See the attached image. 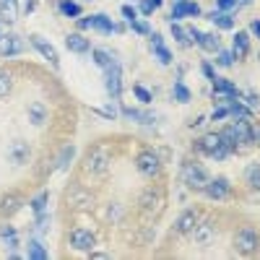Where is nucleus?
I'll return each mask as SVG.
<instances>
[{
  "label": "nucleus",
  "instance_id": "nucleus-28",
  "mask_svg": "<svg viewBox=\"0 0 260 260\" xmlns=\"http://www.w3.org/2000/svg\"><path fill=\"white\" fill-rule=\"evenodd\" d=\"M60 11L68 16V18H76V16H81V8L76 6V3H68V0H62L60 3Z\"/></svg>",
  "mask_w": 260,
  "mask_h": 260
},
{
  "label": "nucleus",
  "instance_id": "nucleus-36",
  "mask_svg": "<svg viewBox=\"0 0 260 260\" xmlns=\"http://www.w3.org/2000/svg\"><path fill=\"white\" fill-rule=\"evenodd\" d=\"M240 6V0H219V11H232Z\"/></svg>",
  "mask_w": 260,
  "mask_h": 260
},
{
  "label": "nucleus",
  "instance_id": "nucleus-40",
  "mask_svg": "<svg viewBox=\"0 0 260 260\" xmlns=\"http://www.w3.org/2000/svg\"><path fill=\"white\" fill-rule=\"evenodd\" d=\"M122 16H125V18L130 21V24H133V21H136V11L130 8V6H125V8H122Z\"/></svg>",
  "mask_w": 260,
  "mask_h": 260
},
{
  "label": "nucleus",
  "instance_id": "nucleus-5",
  "mask_svg": "<svg viewBox=\"0 0 260 260\" xmlns=\"http://www.w3.org/2000/svg\"><path fill=\"white\" fill-rule=\"evenodd\" d=\"M6 154H8V161L16 164V167H18V164H26V159H29V146H26L24 141H11Z\"/></svg>",
  "mask_w": 260,
  "mask_h": 260
},
{
  "label": "nucleus",
  "instance_id": "nucleus-35",
  "mask_svg": "<svg viewBox=\"0 0 260 260\" xmlns=\"http://www.w3.org/2000/svg\"><path fill=\"white\" fill-rule=\"evenodd\" d=\"M234 62V52H219V65H224V68H229V65Z\"/></svg>",
  "mask_w": 260,
  "mask_h": 260
},
{
  "label": "nucleus",
  "instance_id": "nucleus-1",
  "mask_svg": "<svg viewBox=\"0 0 260 260\" xmlns=\"http://www.w3.org/2000/svg\"><path fill=\"white\" fill-rule=\"evenodd\" d=\"M182 182L192 190H203L208 185V175H206V169L198 167V164H185L182 167Z\"/></svg>",
  "mask_w": 260,
  "mask_h": 260
},
{
  "label": "nucleus",
  "instance_id": "nucleus-41",
  "mask_svg": "<svg viewBox=\"0 0 260 260\" xmlns=\"http://www.w3.org/2000/svg\"><path fill=\"white\" fill-rule=\"evenodd\" d=\"M226 115H229V110H226V107H221V110L213 112V120H221V117H226Z\"/></svg>",
  "mask_w": 260,
  "mask_h": 260
},
{
  "label": "nucleus",
  "instance_id": "nucleus-45",
  "mask_svg": "<svg viewBox=\"0 0 260 260\" xmlns=\"http://www.w3.org/2000/svg\"><path fill=\"white\" fill-rule=\"evenodd\" d=\"M151 3H154V6H161V0H151Z\"/></svg>",
  "mask_w": 260,
  "mask_h": 260
},
{
  "label": "nucleus",
  "instance_id": "nucleus-31",
  "mask_svg": "<svg viewBox=\"0 0 260 260\" xmlns=\"http://www.w3.org/2000/svg\"><path fill=\"white\" fill-rule=\"evenodd\" d=\"M94 60H96L99 65H104V68H110V65L115 62V60H112L110 55H107L104 50H94Z\"/></svg>",
  "mask_w": 260,
  "mask_h": 260
},
{
  "label": "nucleus",
  "instance_id": "nucleus-18",
  "mask_svg": "<svg viewBox=\"0 0 260 260\" xmlns=\"http://www.w3.org/2000/svg\"><path fill=\"white\" fill-rule=\"evenodd\" d=\"M195 229V211H185L180 219H177V232L180 234H187Z\"/></svg>",
  "mask_w": 260,
  "mask_h": 260
},
{
  "label": "nucleus",
  "instance_id": "nucleus-16",
  "mask_svg": "<svg viewBox=\"0 0 260 260\" xmlns=\"http://www.w3.org/2000/svg\"><path fill=\"white\" fill-rule=\"evenodd\" d=\"M247 50H250V37H247V31H237V34H234V60H237V57H245Z\"/></svg>",
  "mask_w": 260,
  "mask_h": 260
},
{
  "label": "nucleus",
  "instance_id": "nucleus-39",
  "mask_svg": "<svg viewBox=\"0 0 260 260\" xmlns=\"http://www.w3.org/2000/svg\"><path fill=\"white\" fill-rule=\"evenodd\" d=\"M45 201H47V192H42L39 198H34V203H31L34 211H42V208H45Z\"/></svg>",
  "mask_w": 260,
  "mask_h": 260
},
{
  "label": "nucleus",
  "instance_id": "nucleus-26",
  "mask_svg": "<svg viewBox=\"0 0 260 260\" xmlns=\"http://www.w3.org/2000/svg\"><path fill=\"white\" fill-rule=\"evenodd\" d=\"M125 115H127V117H133V120H136V122H141V125H151V122H154V115H148V112H138V110H130V107L125 110Z\"/></svg>",
  "mask_w": 260,
  "mask_h": 260
},
{
  "label": "nucleus",
  "instance_id": "nucleus-11",
  "mask_svg": "<svg viewBox=\"0 0 260 260\" xmlns=\"http://www.w3.org/2000/svg\"><path fill=\"white\" fill-rule=\"evenodd\" d=\"M232 127H234V138H237V143H250V141H252V130H250L247 117H240Z\"/></svg>",
  "mask_w": 260,
  "mask_h": 260
},
{
  "label": "nucleus",
  "instance_id": "nucleus-37",
  "mask_svg": "<svg viewBox=\"0 0 260 260\" xmlns=\"http://www.w3.org/2000/svg\"><path fill=\"white\" fill-rule=\"evenodd\" d=\"M130 26H133L138 34H151V26H148V24H143V21H133Z\"/></svg>",
  "mask_w": 260,
  "mask_h": 260
},
{
  "label": "nucleus",
  "instance_id": "nucleus-9",
  "mask_svg": "<svg viewBox=\"0 0 260 260\" xmlns=\"http://www.w3.org/2000/svg\"><path fill=\"white\" fill-rule=\"evenodd\" d=\"M78 24H81V29L96 26V29H102V31H107V34H110V31L115 29V24H112V21L107 18V16H102V13H99V16H91V18H81Z\"/></svg>",
  "mask_w": 260,
  "mask_h": 260
},
{
  "label": "nucleus",
  "instance_id": "nucleus-12",
  "mask_svg": "<svg viewBox=\"0 0 260 260\" xmlns=\"http://www.w3.org/2000/svg\"><path fill=\"white\" fill-rule=\"evenodd\" d=\"M31 45L42 52V55H45L52 65H57V52H55V47L50 45V42H45V39H42V37H37V34H31Z\"/></svg>",
  "mask_w": 260,
  "mask_h": 260
},
{
  "label": "nucleus",
  "instance_id": "nucleus-17",
  "mask_svg": "<svg viewBox=\"0 0 260 260\" xmlns=\"http://www.w3.org/2000/svg\"><path fill=\"white\" fill-rule=\"evenodd\" d=\"M151 45H154V52H156V57H159V62H161V65H169V62H172V55L164 50L161 37H159V34H151Z\"/></svg>",
  "mask_w": 260,
  "mask_h": 260
},
{
  "label": "nucleus",
  "instance_id": "nucleus-13",
  "mask_svg": "<svg viewBox=\"0 0 260 260\" xmlns=\"http://www.w3.org/2000/svg\"><path fill=\"white\" fill-rule=\"evenodd\" d=\"M224 146V141H221V133H208V136H203L201 138V151H206V154H216Z\"/></svg>",
  "mask_w": 260,
  "mask_h": 260
},
{
  "label": "nucleus",
  "instance_id": "nucleus-27",
  "mask_svg": "<svg viewBox=\"0 0 260 260\" xmlns=\"http://www.w3.org/2000/svg\"><path fill=\"white\" fill-rule=\"evenodd\" d=\"M29 257H31V260H45V257H47V250L42 247L39 242H31V245H29Z\"/></svg>",
  "mask_w": 260,
  "mask_h": 260
},
{
  "label": "nucleus",
  "instance_id": "nucleus-20",
  "mask_svg": "<svg viewBox=\"0 0 260 260\" xmlns=\"http://www.w3.org/2000/svg\"><path fill=\"white\" fill-rule=\"evenodd\" d=\"M89 169H91V172H99V175L107 169V156H104V151H102V148H96L94 154L89 156Z\"/></svg>",
  "mask_w": 260,
  "mask_h": 260
},
{
  "label": "nucleus",
  "instance_id": "nucleus-25",
  "mask_svg": "<svg viewBox=\"0 0 260 260\" xmlns=\"http://www.w3.org/2000/svg\"><path fill=\"white\" fill-rule=\"evenodd\" d=\"M245 177H247L250 187L260 190V164H252V167H247V172H245Z\"/></svg>",
  "mask_w": 260,
  "mask_h": 260
},
{
  "label": "nucleus",
  "instance_id": "nucleus-19",
  "mask_svg": "<svg viewBox=\"0 0 260 260\" xmlns=\"http://www.w3.org/2000/svg\"><path fill=\"white\" fill-rule=\"evenodd\" d=\"M195 42H198V45H201L203 50H208V52L219 50V37H216V34H203V31H198Z\"/></svg>",
  "mask_w": 260,
  "mask_h": 260
},
{
  "label": "nucleus",
  "instance_id": "nucleus-24",
  "mask_svg": "<svg viewBox=\"0 0 260 260\" xmlns=\"http://www.w3.org/2000/svg\"><path fill=\"white\" fill-rule=\"evenodd\" d=\"M18 208H21V198H18V195H8V198L0 201V211H3V213H13Z\"/></svg>",
  "mask_w": 260,
  "mask_h": 260
},
{
  "label": "nucleus",
  "instance_id": "nucleus-29",
  "mask_svg": "<svg viewBox=\"0 0 260 260\" xmlns=\"http://www.w3.org/2000/svg\"><path fill=\"white\" fill-rule=\"evenodd\" d=\"M11 73L8 71H0V96H6L8 91H11Z\"/></svg>",
  "mask_w": 260,
  "mask_h": 260
},
{
  "label": "nucleus",
  "instance_id": "nucleus-10",
  "mask_svg": "<svg viewBox=\"0 0 260 260\" xmlns=\"http://www.w3.org/2000/svg\"><path fill=\"white\" fill-rule=\"evenodd\" d=\"M185 16H201V6L198 3H185V0H180V3L172 8V21H180Z\"/></svg>",
  "mask_w": 260,
  "mask_h": 260
},
{
  "label": "nucleus",
  "instance_id": "nucleus-32",
  "mask_svg": "<svg viewBox=\"0 0 260 260\" xmlns=\"http://www.w3.org/2000/svg\"><path fill=\"white\" fill-rule=\"evenodd\" d=\"M71 156H73V146H68V148H62V154H60V164H57V169H65L71 164Z\"/></svg>",
  "mask_w": 260,
  "mask_h": 260
},
{
  "label": "nucleus",
  "instance_id": "nucleus-38",
  "mask_svg": "<svg viewBox=\"0 0 260 260\" xmlns=\"http://www.w3.org/2000/svg\"><path fill=\"white\" fill-rule=\"evenodd\" d=\"M154 8H156V6L151 3V0H143V3H141V13H143V16H151V13H154Z\"/></svg>",
  "mask_w": 260,
  "mask_h": 260
},
{
  "label": "nucleus",
  "instance_id": "nucleus-21",
  "mask_svg": "<svg viewBox=\"0 0 260 260\" xmlns=\"http://www.w3.org/2000/svg\"><path fill=\"white\" fill-rule=\"evenodd\" d=\"M16 13H18L16 0H0V18L3 21H16Z\"/></svg>",
  "mask_w": 260,
  "mask_h": 260
},
{
  "label": "nucleus",
  "instance_id": "nucleus-4",
  "mask_svg": "<svg viewBox=\"0 0 260 260\" xmlns=\"http://www.w3.org/2000/svg\"><path fill=\"white\" fill-rule=\"evenodd\" d=\"M136 164H138V172H141V175H146V177H154L156 172H159V156L154 154V151H143Z\"/></svg>",
  "mask_w": 260,
  "mask_h": 260
},
{
  "label": "nucleus",
  "instance_id": "nucleus-33",
  "mask_svg": "<svg viewBox=\"0 0 260 260\" xmlns=\"http://www.w3.org/2000/svg\"><path fill=\"white\" fill-rule=\"evenodd\" d=\"M172 34L177 37V42H180V45H190V39L185 37V31H182V29H180L177 24H172Z\"/></svg>",
  "mask_w": 260,
  "mask_h": 260
},
{
  "label": "nucleus",
  "instance_id": "nucleus-43",
  "mask_svg": "<svg viewBox=\"0 0 260 260\" xmlns=\"http://www.w3.org/2000/svg\"><path fill=\"white\" fill-rule=\"evenodd\" d=\"M250 29L255 31V37L260 39V21H252V24H250Z\"/></svg>",
  "mask_w": 260,
  "mask_h": 260
},
{
  "label": "nucleus",
  "instance_id": "nucleus-30",
  "mask_svg": "<svg viewBox=\"0 0 260 260\" xmlns=\"http://www.w3.org/2000/svg\"><path fill=\"white\" fill-rule=\"evenodd\" d=\"M175 96H177V102H180V104H185V102H190V91L185 89V86H182L180 81L175 83Z\"/></svg>",
  "mask_w": 260,
  "mask_h": 260
},
{
  "label": "nucleus",
  "instance_id": "nucleus-3",
  "mask_svg": "<svg viewBox=\"0 0 260 260\" xmlns=\"http://www.w3.org/2000/svg\"><path fill=\"white\" fill-rule=\"evenodd\" d=\"M71 245H73V250H78V252H91V250H94V234H91L89 229H76V232L71 234Z\"/></svg>",
  "mask_w": 260,
  "mask_h": 260
},
{
  "label": "nucleus",
  "instance_id": "nucleus-8",
  "mask_svg": "<svg viewBox=\"0 0 260 260\" xmlns=\"http://www.w3.org/2000/svg\"><path fill=\"white\" fill-rule=\"evenodd\" d=\"M120 86H122V71H120V65L112 62L110 68H107V89H110L112 96L120 94Z\"/></svg>",
  "mask_w": 260,
  "mask_h": 260
},
{
  "label": "nucleus",
  "instance_id": "nucleus-22",
  "mask_svg": "<svg viewBox=\"0 0 260 260\" xmlns=\"http://www.w3.org/2000/svg\"><path fill=\"white\" fill-rule=\"evenodd\" d=\"M29 120H31V125H42V122L47 120V110H45L39 102H34V104L29 107Z\"/></svg>",
  "mask_w": 260,
  "mask_h": 260
},
{
  "label": "nucleus",
  "instance_id": "nucleus-34",
  "mask_svg": "<svg viewBox=\"0 0 260 260\" xmlns=\"http://www.w3.org/2000/svg\"><path fill=\"white\" fill-rule=\"evenodd\" d=\"M133 91H136V96H138L143 104H148V102H151V91H148V89H143V86H136Z\"/></svg>",
  "mask_w": 260,
  "mask_h": 260
},
{
  "label": "nucleus",
  "instance_id": "nucleus-14",
  "mask_svg": "<svg viewBox=\"0 0 260 260\" xmlns=\"http://www.w3.org/2000/svg\"><path fill=\"white\" fill-rule=\"evenodd\" d=\"M192 237H195V242H198V245H208V240L213 237V224H211V221L195 224V229H192Z\"/></svg>",
  "mask_w": 260,
  "mask_h": 260
},
{
  "label": "nucleus",
  "instance_id": "nucleus-23",
  "mask_svg": "<svg viewBox=\"0 0 260 260\" xmlns=\"http://www.w3.org/2000/svg\"><path fill=\"white\" fill-rule=\"evenodd\" d=\"M208 18H211L219 29H232V26H234V18H232V16H226L224 11H213Z\"/></svg>",
  "mask_w": 260,
  "mask_h": 260
},
{
  "label": "nucleus",
  "instance_id": "nucleus-7",
  "mask_svg": "<svg viewBox=\"0 0 260 260\" xmlns=\"http://www.w3.org/2000/svg\"><path fill=\"white\" fill-rule=\"evenodd\" d=\"M21 50H24V42H21L18 37H13V34L0 37V55H3V57H8V55H18Z\"/></svg>",
  "mask_w": 260,
  "mask_h": 260
},
{
  "label": "nucleus",
  "instance_id": "nucleus-2",
  "mask_svg": "<svg viewBox=\"0 0 260 260\" xmlns=\"http://www.w3.org/2000/svg\"><path fill=\"white\" fill-rule=\"evenodd\" d=\"M234 245H237V250H240L242 255L255 252L257 250V232L250 229V226L240 229V232H237V237H234Z\"/></svg>",
  "mask_w": 260,
  "mask_h": 260
},
{
  "label": "nucleus",
  "instance_id": "nucleus-15",
  "mask_svg": "<svg viewBox=\"0 0 260 260\" xmlns=\"http://www.w3.org/2000/svg\"><path fill=\"white\" fill-rule=\"evenodd\" d=\"M65 47H68L71 52H86L89 50V39L81 37V34H68L65 37Z\"/></svg>",
  "mask_w": 260,
  "mask_h": 260
},
{
  "label": "nucleus",
  "instance_id": "nucleus-6",
  "mask_svg": "<svg viewBox=\"0 0 260 260\" xmlns=\"http://www.w3.org/2000/svg\"><path fill=\"white\" fill-rule=\"evenodd\" d=\"M203 190H206V195H211L213 201H224L226 195H229V182H226L224 177H219V180H208V185H206Z\"/></svg>",
  "mask_w": 260,
  "mask_h": 260
},
{
  "label": "nucleus",
  "instance_id": "nucleus-44",
  "mask_svg": "<svg viewBox=\"0 0 260 260\" xmlns=\"http://www.w3.org/2000/svg\"><path fill=\"white\" fill-rule=\"evenodd\" d=\"M247 104H250V107H257V96H255V94H247Z\"/></svg>",
  "mask_w": 260,
  "mask_h": 260
},
{
  "label": "nucleus",
  "instance_id": "nucleus-42",
  "mask_svg": "<svg viewBox=\"0 0 260 260\" xmlns=\"http://www.w3.org/2000/svg\"><path fill=\"white\" fill-rule=\"evenodd\" d=\"M203 73H206V76H208V78H211V81H213V78H216V73H213V71H211V65H208V62H206V65H203Z\"/></svg>",
  "mask_w": 260,
  "mask_h": 260
}]
</instances>
